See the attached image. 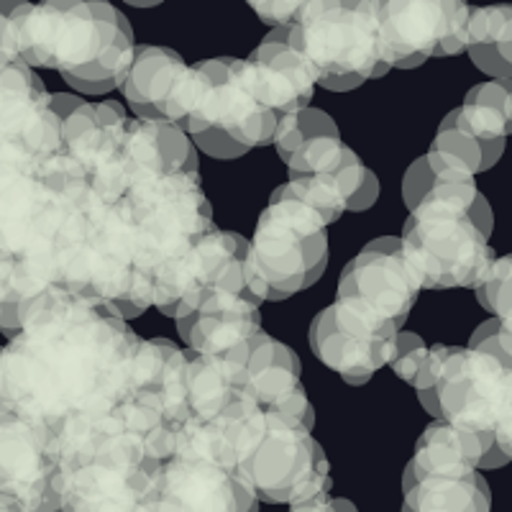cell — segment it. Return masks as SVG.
<instances>
[{"label":"cell","mask_w":512,"mask_h":512,"mask_svg":"<svg viewBox=\"0 0 512 512\" xmlns=\"http://www.w3.org/2000/svg\"><path fill=\"white\" fill-rule=\"evenodd\" d=\"M136 344L111 305L49 287L21 305V328L0 349V402L59 436L123 400Z\"/></svg>","instance_id":"6da1fadb"},{"label":"cell","mask_w":512,"mask_h":512,"mask_svg":"<svg viewBox=\"0 0 512 512\" xmlns=\"http://www.w3.org/2000/svg\"><path fill=\"white\" fill-rule=\"evenodd\" d=\"M13 52L31 67L62 72L75 93L105 95L121 88L136 44L126 16L108 0H21Z\"/></svg>","instance_id":"7a4b0ae2"},{"label":"cell","mask_w":512,"mask_h":512,"mask_svg":"<svg viewBox=\"0 0 512 512\" xmlns=\"http://www.w3.org/2000/svg\"><path fill=\"white\" fill-rule=\"evenodd\" d=\"M402 198L410 218L400 241L420 290L477 287L497 256L489 246L495 218L474 177L405 172Z\"/></svg>","instance_id":"3957f363"},{"label":"cell","mask_w":512,"mask_h":512,"mask_svg":"<svg viewBox=\"0 0 512 512\" xmlns=\"http://www.w3.org/2000/svg\"><path fill=\"white\" fill-rule=\"evenodd\" d=\"M34 149L0 136V305H21L57 285L70 198Z\"/></svg>","instance_id":"277c9868"},{"label":"cell","mask_w":512,"mask_h":512,"mask_svg":"<svg viewBox=\"0 0 512 512\" xmlns=\"http://www.w3.org/2000/svg\"><path fill=\"white\" fill-rule=\"evenodd\" d=\"M70 216L59 249L57 287L111 305L126 320L154 305L152 274L144 267L123 205L93 192L64 190Z\"/></svg>","instance_id":"5b68a950"},{"label":"cell","mask_w":512,"mask_h":512,"mask_svg":"<svg viewBox=\"0 0 512 512\" xmlns=\"http://www.w3.org/2000/svg\"><path fill=\"white\" fill-rule=\"evenodd\" d=\"M423 408L487 448L484 469L510 464L512 369L472 346H431L413 384Z\"/></svg>","instance_id":"8992f818"},{"label":"cell","mask_w":512,"mask_h":512,"mask_svg":"<svg viewBox=\"0 0 512 512\" xmlns=\"http://www.w3.org/2000/svg\"><path fill=\"white\" fill-rule=\"evenodd\" d=\"M228 464L259 502L297 505L331 492V466L313 423L251 405L228 425Z\"/></svg>","instance_id":"52a82bcc"},{"label":"cell","mask_w":512,"mask_h":512,"mask_svg":"<svg viewBox=\"0 0 512 512\" xmlns=\"http://www.w3.org/2000/svg\"><path fill=\"white\" fill-rule=\"evenodd\" d=\"M290 41L315 82L349 93L392 70L384 62L374 0H305L290 21Z\"/></svg>","instance_id":"ba28073f"},{"label":"cell","mask_w":512,"mask_h":512,"mask_svg":"<svg viewBox=\"0 0 512 512\" xmlns=\"http://www.w3.org/2000/svg\"><path fill=\"white\" fill-rule=\"evenodd\" d=\"M190 111L182 131L216 159L244 157L277 141L282 118L256 98L246 75V59L216 57L192 64Z\"/></svg>","instance_id":"9c48e42d"},{"label":"cell","mask_w":512,"mask_h":512,"mask_svg":"<svg viewBox=\"0 0 512 512\" xmlns=\"http://www.w3.org/2000/svg\"><path fill=\"white\" fill-rule=\"evenodd\" d=\"M328 221L280 185L249 241V277L262 300H285L320 280L328 264Z\"/></svg>","instance_id":"30bf717a"},{"label":"cell","mask_w":512,"mask_h":512,"mask_svg":"<svg viewBox=\"0 0 512 512\" xmlns=\"http://www.w3.org/2000/svg\"><path fill=\"white\" fill-rule=\"evenodd\" d=\"M118 203L134 228L149 274L216 228L213 208L200 185V169L136 177Z\"/></svg>","instance_id":"8fae6325"},{"label":"cell","mask_w":512,"mask_h":512,"mask_svg":"<svg viewBox=\"0 0 512 512\" xmlns=\"http://www.w3.org/2000/svg\"><path fill=\"white\" fill-rule=\"evenodd\" d=\"M213 290H231L262 305L249 277V241L241 233L210 228L195 244L154 269V308L182 318Z\"/></svg>","instance_id":"7c38bea8"},{"label":"cell","mask_w":512,"mask_h":512,"mask_svg":"<svg viewBox=\"0 0 512 512\" xmlns=\"http://www.w3.org/2000/svg\"><path fill=\"white\" fill-rule=\"evenodd\" d=\"M418 292L420 285L405 259L402 241L382 236L346 264L336 300L392 338L405 326Z\"/></svg>","instance_id":"4fadbf2b"},{"label":"cell","mask_w":512,"mask_h":512,"mask_svg":"<svg viewBox=\"0 0 512 512\" xmlns=\"http://www.w3.org/2000/svg\"><path fill=\"white\" fill-rule=\"evenodd\" d=\"M384 62L413 70L466 49L472 8L466 0H374Z\"/></svg>","instance_id":"5bb4252c"},{"label":"cell","mask_w":512,"mask_h":512,"mask_svg":"<svg viewBox=\"0 0 512 512\" xmlns=\"http://www.w3.org/2000/svg\"><path fill=\"white\" fill-rule=\"evenodd\" d=\"M59 436L0 402V495L36 512H59Z\"/></svg>","instance_id":"9a60e30c"},{"label":"cell","mask_w":512,"mask_h":512,"mask_svg":"<svg viewBox=\"0 0 512 512\" xmlns=\"http://www.w3.org/2000/svg\"><path fill=\"white\" fill-rule=\"evenodd\" d=\"M152 512H259V497L221 461L175 451L157 466Z\"/></svg>","instance_id":"2e32d148"},{"label":"cell","mask_w":512,"mask_h":512,"mask_svg":"<svg viewBox=\"0 0 512 512\" xmlns=\"http://www.w3.org/2000/svg\"><path fill=\"white\" fill-rule=\"evenodd\" d=\"M0 136L21 141L41 159H52L62 139L52 93L31 64L8 52H0Z\"/></svg>","instance_id":"e0dca14e"},{"label":"cell","mask_w":512,"mask_h":512,"mask_svg":"<svg viewBox=\"0 0 512 512\" xmlns=\"http://www.w3.org/2000/svg\"><path fill=\"white\" fill-rule=\"evenodd\" d=\"M310 349L328 369L341 374L344 382L364 384L390 364L395 336H382L372 323L336 300L331 308L315 315Z\"/></svg>","instance_id":"ac0fdd59"},{"label":"cell","mask_w":512,"mask_h":512,"mask_svg":"<svg viewBox=\"0 0 512 512\" xmlns=\"http://www.w3.org/2000/svg\"><path fill=\"white\" fill-rule=\"evenodd\" d=\"M177 331L187 349L246 364L262 333L259 303L241 292L213 290L190 313L177 318Z\"/></svg>","instance_id":"d6986e66"},{"label":"cell","mask_w":512,"mask_h":512,"mask_svg":"<svg viewBox=\"0 0 512 512\" xmlns=\"http://www.w3.org/2000/svg\"><path fill=\"white\" fill-rule=\"evenodd\" d=\"M195 72L167 47H136L131 67L121 82L136 118L172 121L182 128L190 111Z\"/></svg>","instance_id":"ffe728a7"},{"label":"cell","mask_w":512,"mask_h":512,"mask_svg":"<svg viewBox=\"0 0 512 512\" xmlns=\"http://www.w3.org/2000/svg\"><path fill=\"white\" fill-rule=\"evenodd\" d=\"M246 75L256 98L282 121L308 108L318 85L303 54L292 47L290 24L272 26L246 57Z\"/></svg>","instance_id":"44dd1931"},{"label":"cell","mask_w":512,"mask_h":512,"mask_svg":"<svg viewBox=\"0 0 512 512\" xmlns=\"http://www.w3.org/2000/svg\"><path fill=\"white\" fill-rule=\"evenodd\" d=\"M246 377H249V395L259 408L295 415L315 425V410L300 379L303 377L300 359L290 346L264 331L259 333L246 361Z\"/></svg>","instance_id":"7402d4cb"},{"label":"cell","mask_w":512,"mask_h":512,"mask_svg":"<svg viewBox=\"0 0 512 512\" xmlns=\"http://www.w3.org/2000/svg\"><path fill=\"white\" fill-rule=\"evenodd\" d=\"M489 484L474 466H418L402 477V512H489Z\"/></svg>","instance_id":"603a6c76"},{"label":"cell","mask_w":512,"mask_h":512,"mask_svg":"<svg viewBox=\"0 0 512 512\" xmlns=\"http://www.w3.org/2000/svg\"><path fill=\"white\" fill-rule=\"evenodd\" d=\"M121 169L128 190L136 177L192 172L200 167L195 144L177 123L128 118L121 146Z\"/></svg>","instance_id":"cb8c5ba5"},{"label":"cell","mask_w":512,"mask_h":512,"mask_svg":"<svg viewBox=\"0 0 512 512\" xmlns=\"http://www.w3.org/2000/svg\"><path fill=\"white\" fill-rule=\"evenodd\" d=\"M466 52L489 77H512V6L474 8L469 18Z\"/></svg>","instance_id":"d4e9b609"},{"label":"cell","mask_w":512,"mask_h":512,"mask_svg":"<svg viewBox=\"0 0 512 512\" xmlns=\"http://www.w3.org/2000/svg\"><path fill=\"white\" fill-rule=\"evenodd\" d=\"M431 149L446 154L448 159H454L461 167L479 175V172H487L489 167H495L500 162L502 152H505V141L482 139V136L474 134L472 128L461 121L459 113L451 111L443 118Z\"/></svg>","instance_id":"484cf974"},{"label":"cell","mask_w":512,"mask_h":512,"mask_svg":"<svg viewBox=\"0 0 512 512\" xmlns=\"http://www.w3.org/2000/svg\"><path fill=\"white\" fill-rule=\"evenodd\" d=\"M474 292L484 310L512 328V254L495 259Z\"/></svg>","instance_id":"4316f807"},{"label":"cell","mask_w":512,"mask_h":512,"mask_svg":"<svg viewBox=\"0 0 512 512\" xmlns=\"http://www.w3.org/2000/svg\"><path fill=\"white\" fill-rule=\"evenodd\" d=\"M425 354H428V346L423 344V338L415 336V333L400 331L395 336V349H392L390 364H387V367H392V372H395L402 382L413 384Z\"/></svg>","instance_id":"83f0119b"},{"label":"cell","mask_w":512,"mask_h":512,"mask_svg":"<svg viewBox=\"0 0 512 512\" xmlns=\"http://www.w3.org/2000/svg\"><path fill=\"white\" fill-rule=\"evenodd\" d=\"M472 349L487 351V354L497 356V359L512 369V328L505 326L500 318L484 320L482 326L472 333V341H469Z\"/></svg>","instance_id":"f1b7e54d"},{"label":"cell","mask_w":512,"mask_h":512,"mask_svg":"<svg viewBox=\"0 0 512 512\" xmlns=\"http://www.w3.org/2000/svg\"><path fill=\"white\" fill-rule=\"evenodd\" d=\"M246 3L267 26H282L290 24L305 0H246Z\"/></svg>","instance_id":"f546056e"},{"label":"cell","mask_w":512,"mask_h":512,"mask_svg":"<svg viewBox=\"0 0 512 512\" xmlns=\"http://www.w3.org/2000/svg\"><path fill=\"white\" fill-rule=\"evenodd\" d=\"M290 512H356V507L344 497H331L328 492H323L318 497L290 505Z\"/></svg>","instance_id":"4dcf8cb0"},{"label":"cell","mask_w":512,"mask_h":512,"mask_svg":"<svg viewBox=\"0 0 512 512\" xmlns=\"http://www.w3.org/2000/svg\"><path fill=\"white\" fill-rule=\"evenodd\" d=\"M0 512H36V510L26 507L24 502H18L16 497L0 495Z\"/></svg>","instance_id":"1f68e13d"},{"label":"cell","mask_w":512,"mask_h":512,"mask_svg":"<svg viewBox=\"0 0 512 512\" xmlns=\"http://www.w3.org/2000/svg\"><path fill=\"white\" fill-rule=\"evenodd\" d=\"M123 3H128V6H136V8H154V6H159V3H164V0H123Z\"/></svg>","instance_id":"d6a6232c"},{"label":"cell","mask_w":512,"mask_h":512,"mask_svg":"<svg viewBox=\"0 0 512 512\" xmlns=\"http://www.w3.org/2000/svg\"><path fill=\"white\" fill-rule=\"evenodd\" d=\"M507 454H510V459H512V433H510V441H507Z\"/></svg>","instance_id":"836d02e7"}]
</instances>
